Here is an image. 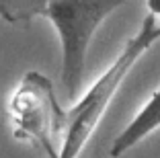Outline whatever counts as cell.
Returning <instances> with one entry per match:
<instances>
[{"instance_id":"obj_1","label":"cell","mask_w":160,"mask_h":158,"mask_svg":"<svg viewBox=\"0 0 160 158\" xmlns=\"http://www.w3.org/2000/svg\"><path fill=\"white\" fill-rule=\"evenodd\" d=\"M156 41H160V25L156 23L154 14H148L140 31L125 43V47L119 51L113 64L94 80V84L82 94L78 103H74L68 111H64V123H62L64 144L56 154V158H78L80 150L84 148L92 131L97 130L109 103L113 101L117 89L125 80L127 72Z\"/></svg>"},{"instance_id":"obj_6","label":"cell","mask_w":160,"mask_h":158,"mask_svg":"<svg viewBox=\"0 0 160 158\" xmlns=\"http://www.w3.org/2000/svg\"><path fill=\"white\" fill-rule=\"evenodd\" d=\"M148 4V10H150V14H154V17H160V0H146Z\"/></svg>"},{"instance_id":"obj_3","label":"cell","mask_w":160,"mask_h":158,"mask_svg":"<svg viewBox=\"0 0 160 158\" xmlns=\"http://www.w3.org/2000/svg\"><path fill=\"white\" fill-rule=\"evenodd\" d=\"M8 115L14 127V138L35 142L56 158L52 138L62 134L64 109L58 105L53 84L41 72H27L8 103Z\"/></svg>"},{"instance_id":"obj_4","label":"cell","mask_w":160,"mask_h":158,"mask_svg":"<svg viewBox=\"0 0 160 158\" xmlns=\"http://www.w3.org/2000/svg\"><path fill=\"white\" fill-rule=\"evenodd\" d=\"M158 127H160V86L158 90L152 93V97L142 107V111L129 121V125L115 138L113 146H111V156L119 158L121 154H125L129 148L140 144L146 135H150Z\"/></svg>"},{"instance_id":"obj_5","label":"cell","mask_w":160,"mask_h":158,"mask_svg":"<svg viewBox=\"0 0 160 158\" xmlns=\"http://www.w3.org/2000/svg\"><path fill=\"white\" fill-rule=\"evenodd\" d=\"M49 0H0V19L10 25H29L37 17H45Z\"/></svg>"},{"instance_id":"obj_2","label":"cell","mask_w":160,"mask_h":158,"mask_svg":"<svg viewBox=\"0 0 160 158\" xmlns=\"http://www.w3.org/2000/svg\"><path fill=\"white\" fill-rule=\"evenodd\" d=\"M127 2L132 0H49L45 17L60 37L62 82L70 101L82 86L90 39L109 14Z\"/></svg>"}]
</instances>
